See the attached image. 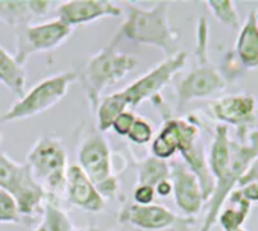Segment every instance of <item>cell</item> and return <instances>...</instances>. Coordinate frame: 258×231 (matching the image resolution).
<instances>
[{"label": "cell", "instance_id": "cell-33", "mask_svg": "<svg viewBox=\"0 0 258 231\" xmlns=\"http://www.w3.org/2000/svg\"><path fill=\"white\" fill-rule=\"evenodd\" d=\"M0 140H2V136H0Z\"/></svg>", "mask_w": 258, "mask_h": 231}, {"label": "cell", "instance_id": "cell-15", "mask_svg": "<svg viewBox=\"0 0 258 231\" xmlns=\"http://www.w3.org/2000/svg\"><path fill=\"white\" fill-rule=\"evenodd\" d=\"M64 193L72 205L84 211L99 213L105 208V199L78 164L67 167Z\"/></svg>", "mask_w": 258, "mask_h": 231}, {"label": "cell", "instance_id": "cell-26", "mask_svg": "<svg viewBox=\"0 0 258 231\" xmlns=\"http://www.w3.org/2000/svg\"><path fill=\"white\" fill-rule=\"evenodd\" d=\"M155 199V189L149 186H137L134 190V204L139 205H149L154 204Z\"/></svg>", "mask_w": 258, "mask_h": 231}, {"label": "cell", "instance_id": "cell-12", "mask_svg": "<svg viewBox=\"0 0 258 231\" xmlns=\"http://www.w3.org/2000/svg\"><path fill=\"white\" fill-rule=\"evenodd\" d=\"M213 118L225 127L237 130L240 143L247 142L256 124V100L249 93H234L217 97L210 103Z\"/></svg>", "mask_w": 258, "mask_h": 231}, {"label": "cell", "instance_id": "cell-11", "mask_svg": "<svg viewBox=\"0 0 258 231\" xmlns=\"http://www.w3.org/2000/svg\"><path fill=\"white\" fill-rule=\"evenodd\" d=\"M117 220L145 231H193L196 219L190 216H179L160 204L139 205L126 204Z\"/></svg>", "mask_w": 258, "mask_h": 231}, {"label": "cell", "instance_id": "cell-19", "mask_svg": "<svg viewBox=\"0 0 258 231\" xmlns=\"http://www.w3.org/2000/svg\"><path fill=\"white\" fill-rule=\"evenodd\" d=\"M0 84L7 87L17 99H22L26 93V72L23 66H20L14 55L2 46H0Z\"/></svg>", "mask_w": 258, "mask_h": 231}, {"label": "cell", "instance_id": "cell-20", "mask_svg": "<svg viewBox=\"0 0 258 231\" xmlns=\"http://www.w3.org/2000/svg\"><path fill=\"white\" fill-rule=\"evenodd\" d=\"M137 167V186H149L154 187L170 178V164L164 160L155 158L154 155L145 158H134Z\"/></svg>", "mask_w": 258, "mask_h": 231}, {"label": "cell", "instance_id": "cell-14", "mask_svg": "<svg viewBox=\"0 0 258 231\" xmlns=\"http://www.w3.org/2000/svg\"><path fill=\"white\" fill-rule=\"evenodd\" d=\"M123 10L108 0H69L56 8L58 20L64 22L70 28H76L85 23L100 20L103 17H120Z\"/></svg>", "mask_w": 258, "mask_h": 231}, {"label": "cell", "instance_id": "cell-32", "mask_svg": "<svg viewBox=\"0 0 258 231\" xmlns=\"http://www.w3.org/2000/svg\"><path fill=\"white\" fill-rule=\"evenodd\" d=\"M32 231H38V229H37V228H35V229H32Z\"/></svg>", "mask_w": 258, "mask_h": 231}, {"label": "cell", "instance_id": "cell-21", "mask_svg": "<svg viewBox=\"0 0 258 231\" xmlns=\"http://www.w3.org/2000/svg\"><path fill=\"white\" fill-rule=\"evenodd\" d=\"M73 223L58 201L47 198L43 204V220L38 231H73Z\"/></svg>", "mask_w": 258, "mask_h": 231}, {"label": "cell", "instance_id": "cell-27", "mask_svg": "<svg viewBox=\"0 0 258 231\" xmlns=\"http://www.w3.org/2000/svg\"><path fill=\"white\" fill-rule=\"evenodd\" d=\"M240 192L243 193V196L252 204V202H258V181L255 183H249V184H244L241 187H238Z\"/></svg>", "mask_w": 258, "mask_h": 231}, {"label": "cell", "instance_id": "cell-24", "mask_svg": "<svg viewBox=\"0 0 258 231\" xmlns=\"http://www.w3.org/2000/svg\"><path fill=\"white\" fill-rule=\"evenodd\" d=\"M129 139V142L137 145V146H143V145H148L149 142H152L154 139V128L152 125L142 119V118H137L131 131H129V134L126 136Z\"/></svg>", "mask_w": 258, "mask_h": 231}, {"label": "cell", "instance_id": "cell-9", "mask_svg": "<svg viewBox=\"0 0 258 231\" xmlns=\"http://www.w3.org/2000/svg\"><path fill=\"white\" fill-rule=\"evenodd\" d=\"M188 55L187 52L179 50L173 56H167L164 61L157 64L152 70L136 79L121 91H117L118 97L127 108H137L146 99L160 94L161 90L172 81V78L179 73L187 64Z\"/></svg>", "mask_w": 258, "mask_h": 231}, {"label": "cell", "instance_id": "cell-25", "mask_svg": "<svg viewBox=\"0 0 258 231\" xmlns=\"http://www.w3.org/2000/svg\"><path fill=\"white\" fill-rule=\"evenodd\" d=\"M136 119H137V116H136L133 111L126 109V111H123L121 114L117 116L115 121H114L112 125H111V128L114 130L115 134H118V136H121V137H126V136L129 134V131H131V128H133Z\"/></svg>", "mask_w": 258, "mask_h": 231}, {"label": "cell", "instance_id": "cell-29", "mask_svg": "<svg viewBox=\"0 0 258 231\" xmlns=\"http://www.w3.org/2000/svg\"><path fill=\"white\" fill-rule=\"evenodd\" d=\"M73 231H96V229H91V228H73Z\"/></svg>", "mask_w": 258, "mask_h": 231}, {"label": "cell", "instance_id": "cell-22", "mask_svg": "<svg viewBox=\"0 0 258 231\" xmlns=\"http://www.w3.org/2000/svg\"><path fill=\"white\" fill-rule=\"evenodd\" d=\"M207 7L214 19L223 26H228L231 29L240 28V14L235 8V4L231 0H208Z\"/></svg>", "mask_w": 258, "mask_h": 231}, {"label": "cell", "instance_id": "cell-10", "mask_svg": "<svg viewBox=\"0 0 258 231\" xmlns=\"http://www.w3.org/2000/svg\"><path fill=\"white\" fill-rule=\"evenodd\" d=\"M14 34L17 43L14 58L20 66H25L32 55L59 47L73 34V28L56 19L40 25L22 26L14 29Z\"/></svg>", "mask_w": 258, "mask_h": 231}, {"label": "cell", "instance_id": "cell-13", "mask_svg": "<svg viewBox=\"0 0 258 231\" xmlns=\"http://www.w3.org/2000/svg\"><path fill=\"white\" fill-rule=\"evenodd\" d=\"M169 164L175 204L184 213V216L195 217L205 204L199 180L182 161L173 160Z\"/></svg>", "mask_w": 258, "mask_h": 231}, {"label": "cell", "instance_id": "cell-3", "mask_svg": "<svg viewBox=\"0 0 258 231\" xmlns=\"http://www.w3.org/2000/svg\"><path fill=\"white\" fill-rule=\"evenodd\" d=\"M208 29L210 28H208L207 17L205 16L199 17L196 25V47H195L196 64L188 73H185L175 84L178 114H181L190 102L208 99L223 91L228 85V81L222 75V70L210 61Z\"/></svg>", "mask_w": 258, "mask_h": 231}, {"label": "cell", "instance_id": "cell-2", "mask_svg": "<svg viewBox=\"0 0 258 231\" xmlns=\"http://www.w3.org/2000/svg\"><path fill=\"white\" fill-rule=\"evenodd\" d=\"M117 35L136 44L152 46L167 56L179 52V32L170 25V4L158 2L152 8H142L127 4L126 19Z\"/></svg>", "mask_w": 258, "mask_h": 231}, {"label": "cell", "instance_id": "cell-23", "mask_svg": "<svg viewBox=\"0 0 258 231\" xmlns=\"http://www.w3.org/2000/svg\"><path fill=\"white\" fill-rule=\"evenodd\" d=\"M22 214L16 199L5 190L0 189V223H19Z\"/></svg>", "mask_w": 258, "mask_h": 231}, {"label": "cell", "instance_id": "cell-17", "mask_svg": "<svg viewBox=\"0 0 258 231\" xmlns=\"http://www.w3.org/2000/svg\"><path fill=\"white\" fill-rule=\"evenodd\" d=\"M234 56L243 70H258V19L255 10L247 14L240 26Z\"/></svg>", "mask_w": 258, "mask_h": 231}, {"label": "cell", "instance_id": "cell-4", "mask_svg": "<svg viewBox=\"0 0 258 231\" xmlns=\"http://www.w3.org/2000/svg\"><path fill=\"white\" fill-rule=\"evenodd\" d=\"M121 38L115 34V37L100 52L88 58L82 73L78 75L85 99L94 112L99 106L103 90L121 81L139 64L134 55L117 50Z\"/></svg>", "mask_w": 258, "mask_h": 231}, {"label": "cell", "instance_id": "cell-30", "mask_svg": "<svg viewBox=\"0 0 258 231\" xmlns=\"http://www.w3.org/2000/svg\"><path fill=\"white\" fill-rule=\"evenodd\" d=\"M235 231H247V229H244V228H238V229H235Z\"/></svg>", "mask_w": 258, "mask_h": 231}, {"label": "cell", "instance_id": "cell-8", "mask_svg": "<svg viewBox=\"0 0 258 231\" xmlns=\"http://www.w3.org/2000/svg\"><path fill=\"white\" fill-rule=\"evenodd\" d=\"M0 189L16 199L22 217H35L47 199L44 190L34 180L29 166L14 161L4 151H0Z\"/></svg>", "mask_w": 258, "mask_h": 231}, {"label": "cell", "instance_id": "cell-31", "mask_svg": "<svg viewBox=\"0 0 258 231\" xmlns=\"http://www.w3.org/2000/svg\"><path fill=\"white\" fill-rule=\"evenodd\" d=\"M255 16H256V19H258V11H255Z\"/></svg>", "mask_w": 258, "mask_h": 231}, {"label": "cell", "instance_id": "cell-1", "mask_svg": "<svg viewBox=\"0 0 258 231\" xmlns=\"http://www.w3.org/2000/svg\"><path fill=\"white\" fill-rule=\"evenodd\" d=\"M258 157V128H255L247 142L240 143L229 139V128L217 124L213 140L207 151L208 169L214 181V190L207 201V213L199 231H211L217 225V216L228 195L237 189L241 177L252 161Z\"/></svg>", "mask_w": 258, "mask_h": 231}, {"label": "cell", "instance_id": "cell-5", "mask_svg": "<svg viewBox=\"0 0 258 231\" xmlns=\"http://www.w3.org/2000/svg\"><path fill=\"white\" fill-rule=\"evenodd\" d=\"M26 164L47 198L56 201L64 193L69 163L67 151L59 139L52 136L40 137L31 148Z\"/></svg>", "mask_w": 258, "mask_h": 231}, {"label": "cell", "instance_id": "cell-16", "mask_svg": "<svg viewBox=\"0 0 258 231\" xmlns=\"http://www.w3.org/2000/svg\"><path fill=\"white\" fill-rule=\"evenodd\" d=\"M52 7L49 0H0V22L19 29L32 25L34 19L46 17Z\"/></svg>", "mask_w": 258, "mask_h": 231}, {"label": "cell", "instance_id": "cell-6", "mask_svg": "<svg viewBox=\"0 0 258 231\" xmlns=\"http://www.w3.org/2000/svg\"><path fill=\"white\" fill-rule=\"evenodd\" d=\"M78 166L94 184L103 199H114L118 196L120 183L114 174L111 148L99 130H90L84 137L78 151Z\"/></svg>", "mask_w": 258, "mask_h": 231}, {"label": "cell", "instance_id": "cell-28", "mask_svg": "<svg viewBox=\"0 0 258 231\" xmlns=\"http://www.w3.org/2000/svg\"><path fill=\"white\" fill-rule=\"evenodd\" d=\"M155 195H158L161 198H166V196L172 195V181H170V178L164 180V181H161V183H158L155 186Z\"/></svg>", "mask_w": 258, "mask_h": 231}, {"label": "cell", "instance_id": "cell-18", "mask_svg": "<svg viewBox=\"0 0 258 231\" xmlns=\"http://www.w3.org/2000/svg\"><path fill=\"white\" fill-rule=\"evenodd\" d=\"M252 204L237 187L228 195L225 204L222 205L217 216V223L223 231H235L238 228H243V223L246 222Z\"/></svg>", "mask_w": 258, "mask_h": 231}, {"label": "cell", "instance_id": "cell-7", "mask_svg": "<svg viewBox=\"0 0 258 231\" xmlns=\"http://www.w3.org/2000/svg\"><path fill=\"white\" fill-rule=\"evenodd\" d=\"M76 79V72H62L43 79L0 116V124L35 118V116L50 109L67 96L70 85Z\"/></svg>", "mask_w": 258, "mask_h": 231}]
</instances>
